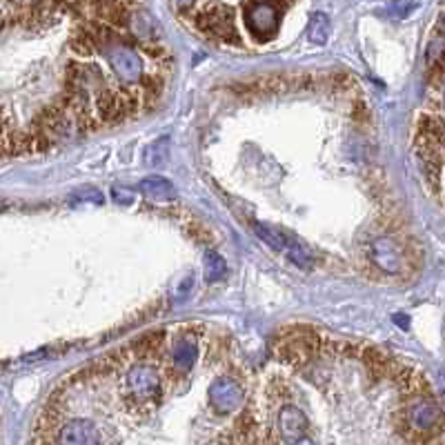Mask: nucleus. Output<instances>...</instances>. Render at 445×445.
<instances>
[{
    "label": "nucleus",
    "mask_w": 445,
    "mask_h": 445,
    "mask_svg": "<svg viewBox=\"0 0 445 445\" xmlns=\"http://www.w3.org/2000/svg\"><path fill=\"white\" fill-rule=\"evenodd\" d=\"M198 358V345L194 338H178L172 352V363L178 374H187Z\"/></svg>",
    "instance_id": "9"
},
{
    "label": "nucleus",
    "mask_w": 445,
    "mask_h": 445,
    "mask_svg": "<svg viewBox=\"0 0 445 445\" xmlns=\"http://www.w3.org/2000/svg\"><path fill=\"white\" fill-rule=\"evenodd\" d=\"M140 192L151 201H174L176 187L165 176H147L140 181Z\"/></svg>",
    "instance_id": "10"
},
{
    "label": "nucleus",
    "mask_w": 445,
    "mask_h": 445,
    "mask_svg": "<svg viewBox=\"0 0 445 445\" xmlns=\"http://www.w3.org/2000/svg\"><path fill=\"white\" fill-rule=\"evenodd\" d=\"M279 432H281V441L285 443H312V439L307 437V419L299 408L294 405H285L279 412Z\"/></svg>",
    "instance_id": "6"
},
{
    "label": "nucleus",
    "mask_w": 445,
    "mask_h": 445,
    "mask_svg": "<svg viewBox=\"0 0 445 445\" xmlns=\"http://www.w3.org/2000/svg\"><path fill=\"white\" fill-rule=\"evenodd\" d=\"M165 334L163 332H149L145 336H140L134 343V352L138 356H147V354H156L160 347H163Z\"/></svg>",
    "instance_id": "13"
},
{
    "label": "nucleus",
    "mask_w": 445,
    "mask_h": 445,
    "mask_svg": "<svg viewBox=\"0 0 445 445\" xmlns=\"http://www.w3.org/2000/svg\"><path fill=\"white\" fill-rule=\"evenodd\" d=\"M54 441L58 443H78V445H87V443H100V437L96 428L89 423V421H74V423H67L65 428L61 430V434L56 437Z\"/></svg>",
    "instance_id": "8"
},
{
    "label": "nucleus",
    "mask_w": 445,
    "mask_h": 445,
    "mask_svg": "<svg viewBox=\"0 0 445 445\" xmlns=\"http://www.w3.org/2000/svg\"><path fill=\"white\" fill-rule=\"evenodd\" d=\"M113 196H118L116 198L118 203H131V198H134V194H131L129 189H127V192H122V189H118V187L113 189Z\"/></svg>",
    "instance_id": "15"
},
{
    "label": "nucleus",
    "mask_w": 445,
    "mask_h": 445,
    "mask_svg": "<svg viewBox=\"0 0 445 445\" xmlns=\"http://www.w3.org/2000/svg\"><path fill=\"white\" fill-rule=\"evenodd\" d=\"M203 268H205V279L210 281V283H214V281H219V279L225 276L227 265H225V261H223L221 254L207 252V254H205V265H203Z\"/></svg>",
    "instance_id": "14"
},
{
    "label": "nucleus",
    "mask_w": 445,
    "mask_h": 445,
    "mask_svg": "<svg viewBox=\"0 0 445 445\" xmlns=\"http://www.w3.org/2000/svg\"><path fill=\"white\" fill-rule=\"evenodd\" d=\"M125 392L131 405L145 408L147 403H158L163 396V378L154 365H134L125 378Z\"/></svg>",
    "instance_id": "1"
},
{
    "label": "nucleus",
    "mask_w": 445,
    "mask_h": 445,
    "mask_svg": "<svg viewBox=\"0 0 445 445\" xmlns=\"http://www.w3.org/2000/svg\"><path fill=\"white\" fill-rule=\"evenodd\" d=\"M329 32H332L329 18H327L325 14H321V12L312 14L310 25H307V36H310V41L314 43V45H323V43H327Z\"/></svg>",
    "instance_id": "11"
},
{
    "label": "nucleus",
    "mask_w": 445,
    "mask_h": 445,
    "mask_svg": "<svg viewBox=\"0 0 445 445\" xmlns=\"http://www.w3.org/2000/svg\"><path fill=\"white\" fill-rule=\"evenodd\" d=\"M245 23L259 41H268L279 30L281 0H252L245 9Z\"/></svg>",
    "instance_id": "3"
},
{
    "label": "nucleus",
    "mask_w": 445,
    "mask_h": 445,
    "mask_svg": "<svg viewBox=\"0 0 445 445\" xmlns=\"http://www.w3.org/2000/svg\"><path fill=\"white\" fill-rule=\"evenodd\" d=\"M252 227H254V232H257V236H259L263 243H268L272 250H276V252L283 254V250H285V236L287 234L274 230V227H270V225L257 223V221L252 223Z\"/></svg>",
    "instance_id": "12"
},
{
    "label": "nucleus",
    "mask_w": 445,
    "mask_h": 445,
    "mask_svg": "<svg viewBox=\"0 0 445 445\" xmlns=\"http://www.w3.org/2000/svg\"><path fill=\"white\" fill-rule=\"evenodd\" d=\"M321 345H323V338L312 332V329L294 327V329H290L287 336L279 343L276 352L283 361H287L292 365H303L318 352Z\"/></svg>",
    "instance_id": "2"
},
{
    "label": "nucleus",
    "mask_w": 445,
    "mask_h": 445,
    "mask_svg": "<svg viewBox=\"0 0 445 445\" xmlns=\"http://www.w3.org/2000/svg\"><path fill=\"white\" fill-rule=\"evenodd\" d=\"M109 61L111 67L116 72L122 80L127 83H138V78L143 76V63H140L138 54L131 50V47L122 45V43H109Z\"/></svg>",
    "instance_id": "5"
},
{
    "label": "nucleus",
    "mask_w": 445,
    "mask_h": 445,
    "mask_svg": "<svg viewBox=\"0 0 445 445\" xmlns=\"http://www.w3.org/2000/svg\"><path fill=\"white\" fill-rule=\"evenodd\" d=\"M370 259L387 274H399L405 268L403 252L399 250V245H396L392 239H387V236L376 239L370 245Z\"/></svg>",
    "instance_id": "7"
},
{
    "label": "nucleus",
    "mask_w": 445,
    "mask_h": 445,
    "mask_svg": "<svg viewBox=\"0 0 445 445\" xmlns=\"http://www.w3.org/2000/svg\"><path fill=\"white\" fill-rule=\"evenodd\" d=\"M243 390L239 381H234L230 376L216 378L210 387V403L219 414H232L243 405Z\"/></svg>",
    "instance_id": "4"
}]
</instances>
